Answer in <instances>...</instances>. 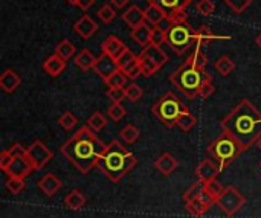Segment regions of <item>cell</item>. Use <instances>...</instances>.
I'll return each mask as SVG.
<instances>
[{
  "label": "cell",
  "instance_id": "44",
  "mask_svg": "<svg viewBox=\"0 0 261 218\" xmlns=\"http://www.w3.org/2000/svg\"><path fill=\"white\" fill-rule=\"evenodd\" d=\"M58 122H60V125L64 128V130H72L76 124H78V118L72 113V112H64L61 116H60V119H58Z\"/></svg>",
  "mask_w": 261,
  "mask_h": 218
},
{
  "label": "cell",
  "instance_id": "57",
  "mask_svg": "<svg viewBox=\"0 0 261 218\" xmlns=\"http://www.w3.org/2000/svg\"><path fill=\"white\" fill-rule=\"evenodd\" d=\"M260 171H261V164H260Z\"/></svg>",
  "mask_w": 261,
  "mask_h": 218
},
{
  "label": "cell",
  "instance_id": "39",
  "mask_svg": "<svg viewBox=\"0 0 261 218\" xmlns=\"http://www.w3.org/2000/svg\"><path fill=\"white\" fill-rule=\"evenodd\" d=\"M164 43H167V29H162L161 26H153L151 37H150V44L162 46Z\"/></svg>",
  "mask_w": 261,
  "mask_h": 218
},
{
  "label": "cell",
  "instance_id": "34",
  "mask_svg": "<svg viewBox=\"0 0 261 218\" xmlns=\"http://www.w3.org/2000/svg\"><path fill=\"white\" fill-rule=\"evenodd\" d=\"M119 134H121V138H122L124 142H127V144H135V142L139 139V128L135 127V125H132V124H128V125H125V127L119 131Z\"/></svg>",
  "mask_w": 261,
  "mask_h": 218
},
{
  "label": "cell",
  "instance_id": "11",
  "mask_svg": "<svg viewBox=\"0 0 261 218\" xmlns=\"http://www.w3.org/2000/svg\"><path fill=\"white\" fill-rule=\"evenodd\" d=\"M150 5H156L158 8H161L164 11V14L167 15V21L177 12L185 11L187 6H190L193 3V0H147Z\"/></svg>",
  "mask_w": 261,
  "mask_h": 218
},
{
  "label": "cell",
  "instance_id": "45",
  "mask_svg": "<svg viewBox=\"0 0 261 218\" xmlns=\"http://www.w3.org/2000/svg\"><path fill=\"white\" fill-rule=\"evenodd\" d=\"M196 9L200 15H211L214 11H216V3L213 0H199L197 5H196Z\"/></svg>",
  "mask_w": 261,
  "mask_h": 218
},
{
  "label": "cell",
  "instance_id": "1",
  "mask_svg": "<svg viewBox=\"0 0 261 218\" xmlns=\"http://www.w3.org/2000/svg\"><path fill=\"white\" fill-rule=\"evenodd\" d=\"M222 130L231 134L246 151L261 139V112L248 99L240 101L222 121Z\"/></svg>",
  "mask_w": 261,
  "mask_h": 218
},
{
  "label": "cell",
  "instance_id": "20",
  "mask_svg": "<svg viewBox=\"0 0 261 218\" xmlns=\"http://www.w3.org/2000/svg\"><path fill=\"white\" fill-rule=\"evenodd\" d=\"M21 83V78L17 72H14L12 69H6L2 75H0V87L3 92L6 93H12Z\"/></svg>",
  "mask_w": 261,
  "mask_h": 218
},
{
  "label": "cell",
  "instance_id": "6",
  "mask_svg": "<svg viewBox=\"0 0 261 218\" xmlns=\"http://www.w3.org/2000/svg\"><path fill=\"white\" fill-rule=\"evenodd\" d=\"M187 110L188 108L184 105V102L180 101V98L176 93H173V92H167L164 96H161L154 102V105L151 108V112L156 116V119L159 122H162L164 125L170 127V128L174 127V125H177L179 116L184 112H187Z\"/></svg>",
  "mask_w": 261,
  "mask_h": 218
},
{
  "label": "cell",
  "instance_id": "56",
  "mask_svg": "<svg viewBox=\"0 0 261 218\" xmlns=\"http://www.w3.org/2000/svg\"><path fill=\"white\" fill-rule=\"evenodd\" d=\"M258 147H260V148H261V139H260V142H258Z\"/></svg>",
  "mask_w": 261,
  "mask_h": 218
},
{
  "label": "cell",
  "instance_id": "13",
  "mask_svg": "<svg viewBox=\"0 0 261 218\" xmlns=\"http://www.w3.org/2000/svg\"><path fill=\"white\" fill-rule=\"evenodd\" d=\"M222 171H223V170H222L214 160L205 159V160H202V162L199 164V167H197V170H196V174H197V179H199L200 182L206 183V182L216 179Z\"/></svg>",
  "mask_w": 261,
  "mask_h": 218
},
{
  "label": "cell",
  "instance_id": "31",
  "mask_svg": "<svg viewBox=\"0 0 261 218\" xmlns=\"http://www.w3.org/2000/svg\"><path fill=\"white\" fill-rule=\"evenodd\" d=\"M106 125H107V119H106V116H104L102 113H99V112H95V113L87 119V127H89L92 131H95V133H99Z\"/></svg>",
  "mask_w": 261,
  "mask_h": 218
},
{
  "label": "cell",
  "instance_id": "18",
  "mask_svg": "<svg viewBox=\"0 0 261 218\" xmlns=\"http://www.w3.org/2000/svg\"><path fill=\"white\" fill-rule=\"evenodd\" d=\"M38 188H40V191H41L44 196L52 197V196H54V194L61 188V180H60L55 174L47 173V174H44V176L40 179V182H38Z\"/></svg>",
  "mask_w": 261,
  "mask_h": 218
},
{
  "label": "cell",
  "instance_id": "16",
  "mask_svg": "<svg viewBox=\"0 0 261 218\" xmlns=\"http://www.w3.org/2000/svg\"><path fill=\"white\" fill-rule=\"evenodd\" d=\"M101 49L104 53L113 57L115 60H118L127 49V46L122 43V40H119L118 37L115 35H109L102 43H101Z\"/></svg>",
  "mask_w": 261,
  "mask_h": 218
},
{
  "label": "cell",
  "instance_id": "19",
  "mask_svg": "<svg viewBox=\"0 0 261 218\" xmlns=\"http://www.w3.org/2000/svg\"><path fill=\"white\" fill-rule=\"evenodd\" d=\"M216 40H231V37H228V35H217V34H214L211 31V28H208L206 24H203V26H200L197 29V43H196V47L210 46Z\"/></svg>",
  "mask_w": 261,
  "mask_h": 218
},
{
  "label": "cell",
  "instance_id": "24",
  "mask_svg": "<svg viewBox=\"0 0 261 218\" xmlns=\"http://www.w3.org/2000/svg\"><path fill=\"white\" fill-rule=\"evenodd\" d=\"M98 57H95L89 49H83L76 57H75V64L81 69V70H89L93 69L96 64Z\"/></svg>",
  "mask_w": 261,
  "mask_h": 218
},
{
  "label": "cell",
  "instance_id": "53",
  "mask_svg": "<svg viewBox=\"0 0 261 218\" xmlns=\"http://www.w3.org/2000/svg\"><path fill=\"white\" fill-rule=\"evenodd\" d=\"M110 3H112V6H113V8H116V9H122V8H125V6L130 3V0H110Z\"/></svg>",
  "mask_w": 261,
  "mask_h": 218
},
{
  "label": "cell",
  "instance_id": "42",
  "mask_svg": "<svg viewBox=\"0 0 261 218\" xmlns=\"http://www.w3.org/2000/svg\"><path fill=\"white\" fill-rule=\"evenodd\" d=\"M223 2H225L226 6H228L229 9H232L236 14H242V12H245V11L252 5L254 0H223Z\"/></svg>",
  "mask_w": 261,
  "mask_h": 218
},
{
  "label": "cell",
  "instance_id": "17",
  "mask_svg": "<svg viewBox=\"0 0 261 218\" xmlns=\"http://www.w3.org/2000/svg\"><path fill=\"white\" fill-rule=\"evenodd\" d=\"M122 20L125 21V24L132 29L138 28L139 24L145 23V9H142L138 5H132L124 14H122Z\"/></svg>",
  "mask_w": 261,
  "mask_h": 218
},
{
  "label": "cell",
  "instance_id": "54",
  "mask_svg": "<svg viewBox=\"0 0 261 218\" xmlns=\"http://www.w3.org/2000/svg\"><path fill=\"white\" fill-rule=\"evenodd\" d=\"M255 43H257V46H258V47L261 49V32H260V35H258V37L255 38Z\"/></svg>",
  "mask_w": 261,
  "mask_h": 218
},
{
  "label": "cell",
  "instance_id": "5",
  "mask_svg": "<svg viewBox=\"0 0 261 218\" xmlns=\"http://www.w3.org/2000/svg\"><path fill=\"white\" fill-rule=\"evenodd\" d=\"M243 151L245 150L237 142V139H234L231 134L225 131L217 139H214L206 148V153L211 157V160H214L222 170L228 168Z\"/></svg>",
  "mask_w": 261,
  "mask_h": 218
},
{
  "label": "cell",
  "instance_id": "46",
  "mask_svg": "<svg viewBox=\"0 0 261 218\" xmlns=\"http://www.w3.org/2000/svg\"><path fill=\"white\" fill-rule=\"evenodd\" d=\"M107 98L113 102H122L127 98L125 87H109L107 90Z\"/></svg>",
  "mask_w": 261,
  "mask_h": 218
},
{
  "label": "cell",
  "instance_id": "55",
  "mask_svg": "<svg viewBox=\"0 0 261 218\" xmlns=\"http://www.w3.org/2000/svg\"><path fill=\"white\" fill-rule=\"evenodd\" d=\"M66 2H67V3H70V5H76V2H78V0H66Z\"/></svg>",
  "mask_w": 261,
  "mask_h": 218
},
{
  "label": "cell",
  "instance_id": "28",
  "mask_svg": "<svg viewBox=\"0 0 261 218\" xmlns=\"http://www.w3.org/2000/svg\"><path fill=\"white\" fill-rule=\"evenodd\" d=\"M75 52H76L75 44H73V43H70L67 38L61 40V41L57 44V47H55V53H58V55H60L61 58H64V60L72 58V57L75 55Z\"/></svg>",
  "mask_w": 261,
  "mask_h": 218
},
{
  "label": "cell",
  "instance_id": "2",
  "mask_svg": "<svg viewBox=\"0 0 261 218\" xmlns=\"http://www.w3.org/2000/svg\"><path fill=\"white\" fill-rule=\"evenodd\" d=\"M106 150L107 145L98 139L95 131L89 127L80 128L63 147H60V153L83 174H87L93 167H96L98 159Z\"/></svg>",
  "mask_w": 261,
  "mask_h": 218
},
{
  "label": "cell",
  "instance_id": "41",
  "mask_svg": "<svg viewBox=\"0 0 261 218\" xmlns=\"http://www.w3.org/2000/svg\"><path fill=\"white\" fill-rule=\"evenodd\" d=\"M98 17H99V20H101L102 23L109 24V23H112V21L116 18V11H115V8L110 6V5H102L101 9L98 11Z\"/></svg>",
  "mask_w": 261,
  "mask_h": 218
},
{
  "label": "cell",
  "instance_id": "4",
  "mask_svg": "<svg viewBox=\"0 0 261 218\" xmlns=\"http://www.w3.org/2000/svg\"><path fill=\"white\" fill-rule=\"evenodd\" d=\"M170 83L188 99H194L199 96L200 87L211 79V75L206 72V69L197 67L191 61L185 60L184 64H180L170 76Z\"/></svg>",
  "mask_w": 261,
  "mask_h": 218
},
{
  "label": "cell",
  "instance_id": "8",
  "mask_svg": "<svg viewBox=\"0 0 261 218\" xmlns=\"http://www.w3.org/2000/svg\"><path fill=\"white\" fill-rule=\"evenodd\" d=\"M216 205L228 215L232 217L236 215L245 205H246V199L242 193H239L234 186H226L225 191L222 193V196L217 199Z\"/></svg>",
  "mask_w": 261,
  "mask_h": 218
},
{
  "label": "cell",
  "instance_id": "21",
  "mask_svg": "<svg viewBox=\"0 0 261 218\" xmlns=\"http://www.w3.org/2000/svg\"><path fill=\"white\" fill-rule=\"evenodd\" d=\"M151 31H153V26H151V24H148V23L145 21V23L139 24L138 28L132 29L130 37H132V40H133V41H136L139 46L145 47V46H148V44H150Z\"/></svg>",
  "mask_w": 261,
  "mask_h": 218
},
{
  "label": "cell",
  "instance_id": "26",
  "mask_svg": "<svg viewBox=\"0 0 261 218\" xmlns=\"http://www.w3.org/2000/svg\"><path fill=\"white\" fill-rule=\"evenodd\" d=\"M84 203H86V197H84V194H83L81 191H78V189L70 191V193L64 197V205H66L69 209H73V211L83 208Z\"/></svg>",
  "mask_w": 261,
  "mask_h": 218
},
{
  "label": "cell",
  "instance_id": "15",
  "mask_svg": "<svg viewBox=\"0 0 261 218\" xmlns=\"http://www.w3.org/2000/svg\"><path fill=\"white\" fill-rule=\"evenodd\" d=\"M66 64H67V60L61 58L58 53H54V55L47 57L46 61L43 63V70H44L49 76L57 78V76H60V75L64 72Z\"/></svg>",
  "mask_w": 261,
  "mask_h": 218
},
{
  "label": "cell",
  "instance_id": "14",
  "mask_svg": "<svg viewBox=\"0 0 261 218\" xmlns=\"http://www.w3.org/2000/svg\"><path fill=\"white\" fill-rule=\"evenodd\" d=\"M73 31L83 38V40H89L96 31H98V24L96 21L89 15V14H84L78 18V21L73 24Z\"/></svg>",
  "mask_w": 261,
  "mask_h": 218
},
{
  "label": "cell",
  "instance_id": "23",
  "mask_svg": "<svg viewBox=\"0 0 261 218\" xmlns=\"http://www.w3.org/2000/svg\"><path fill=\"white\" fill-rule=\"evenodd\" d=\"M141 55H145L148 58H151L159 67L165 66L167 61H168V55L161 49V46H154V44H148L142 49Z\"/></svg>",
  "mask_w": 261,
  "mask_h": 218
},
{
  "label": "cell",
  "instance_id": "50",
  "mask_svg": "<svg viewBox=\"0 0 261 218\" xmlns=\"http://www.w3.org/2000/svg\"><path fill=\"white\" fill-rule=\"evenodd\" d=\"M135 58H136V55H135V53H133V52H132L128 47H127V49H125V52H124V53H122V55H121L118 60H116V61H118V66H119V69L125 67V66H127L130 61H133Z\"/></svg>",
  "mask_w": 261,
  "mask_h": 218
},
{
  "label": "cell",
  "instance_id": "25",
  "mask_svg": "<svg viewBox=\"0 0 261 218\" xmlns=\"http://www.w3.org/2000/svg\"><path fill=\"white\" fill-rule=\"evenodd\" d=\"M164 20H167V15L164 14V11L161 8H158L156 5H150L145 8V21L151 26H159Z\"/></svg>",
  "mask_w": 261,
  "mask_h": 218
},
{
  "label": "cell",
  "instance_id": "36",
  "mask_svg": "<svg viewBox=\"0 0 261 218\" xmlns=\"http://www.w3.org/2000/svg\"><path fill=\"white\" fill-rule=\"evenodd\" d=\"M216 202H217V199L222 196V193L225 191V188L222 186V183L217 180V179H213V180H210V182H206L205 183V188H203Z\"/></svg>",
  "mask_w": 261,
  "mask_h": 218
},
{
  "label": "cell",
  "instance_id": "7",
  "mask_svg": "<svg viewBox=\"0 0 261 218\" xmlns=\"http://www.w3.org/2000/svg\"><path fill=\"white\" fill-rule=\"evenodd\" d=\"M197 31L188 23H170L167 28V44L177 53L184 55L188 49L196 47Z\"/></svg>",
  "mask_w": 261,
  "mask_h": 218
},
{
  "label": "cell",
  "instance_id": "12",
  "mask_svg": "<svg viewBox=\"0 0 261 218\" xmlns=\"http://www.w3.org/2000/svg\"><path fill=\"white\" fill-rule=\"evenodd\" d=\"M34 170H35L34 165L31 164V160L28 157H14L12 164L5 170V173L8 174V177L26 179Z\"/></svg>",
  "mask_w": 261,
  "mask_h": 218
},
{
  "label": "cell",
  "instance_id": "10",
  "mask_svg": "<svg viewBox=\"0 0 261 218\" xmlns=\"http://www.w3.org/2000/svg\"><path fill=\"white\" fill-rule=\"evenodd\" d=\"M93 70H95V73H98V75L104 79V83H106L115 72L119 70V66H118V61H116L113 57H110V55H107V53L102 52V53L98 57Z\"/></svg>",
  "mask_w": 261,
  "mask_h": 218
},
{
  "label": "cell",
  "instance_id": "32",
  "mask_svg": "<svg viewBox=\"0 0 261 218\" xmlns=\"http://www.w3.org/2000/svg\"><path fill=\"white\" fill-rule=\"evenodd\" d=\"M121 70L127 75L128 79H135V78H138L139 75H142V67H141V60H139V57H136L133 61H130V63H128L125 67H122Z\"/></svg>",
  "mask_w": 261,
  "mask_h": 218
},
{
  "label": "cell",
  "instance_id": "48",
  "mask_svg": "<svg viewBox=\"0 0 261 218\" xmlns=\"http://www.w3.org/2000/svg\"><path fill=\"white\" fill-rule=\"evenodd\" d=\"M216 92V87H214V84H213V79H208L202 87H200V90H199V96L202 98V99H208V98H211L213 96V93Z\"/></svg>",
  "mask_w": 261,
  "mask_h": 218
},
{
  "label": "cell",
  "instance_id": "51",
  "mask_svg": "<svg viewBox=\"0 0 261 218\" xmlns=\"http://www.w3.org/2000/svg\"><path fill=\"white\" fill-rule=\"evenodd\" d=\"M12 160H14V157L9 154L8 150L2 151V154H0V168H2V171H5L12 164Z\"/></svg>",
  "mask_w": 261,
  "mask_h": 218
},
{
  "label": "cell",
  "instance_id": "27",
  "mask_svg": "<svg viewBox=\"0 0 261 218\" xmlns=\"http://www.w3.org/2000/svg\"><path fill=\"white\" fill-rule=\"evenodd\" d=\"M214 67H216V70H217L222 76H229V75L234 72V69H236V63H234L232 58H229L228 55H223V57H220V58L216 61Z\"/></svg>",
  "mask_w": 261,
  "mask_h": 218
},
{
  "label": "cell",
  "instance_id": "33",
  "mask_svg": "<svg viewBox=\"0 0 261 218\" xmlns=\"http://www.w3.org/2000/svg\"><path fill=\"white\" fill-rule=\"evenodd\" d=\"M196 122H197L196 116L187 110V112H184V113L179 116V119H177V127H179L182 131H190V130L196 125Z\"/></svg>",
  "mask_w": 261,
  "mask_h": 218
},
{
  "label": "cell",
  "instance_id": "43",
  "mask_svg": "<svg viewBox=\"0 0 261 218\" xmlns=\"http://www.w3.org/2000/svg\"><path fill=\"white\" fill-rule=\"evenodd\" d=\"M127 75L119 69L118 72H115L107 81H106V84L109 86V87H124V86H127Z\"/></svg>",
  "mask_w": 261,
  "mask_h": 218
},
{
  "label": "cell",
  "instance_id": "47",
  "mask_svg": "<svg viewBox=\"0 0 261 218\" xmlns=\"http://www.w3.org/2000/svg\"><path fill=\"white\" fill-rule=\"evenodd\" d=\"M125 93H127V99L132 102H136L142 98V89H141V86H138L135 83H132L125 87Z\"/></svg>",
  "mask_w": 261,
  "mask_h": 218
},
{
  "label": "cell",
  "instance_id": "40",
  "mask_svg": "<svg viewBox=\"0 0 261 218\" xmlns=\"http://www.w3.org/2000/svg\"><path fill=\"white\" fill-rule=\"evenodd\" d=\"M107 113H109V116H110L112 121L118 122V121H121V119L127 115V110H125V107L122 105V102H113V104L109 107Z\"/></svg>",
  "mask_w": 261,
  "mask_h": 218
},
{
  "label": "cell",
  "instance_id": "52",
  "mask_svg": "<svg viewBox=\"0 0 261 218\" xmlns=\"http://www.w3.org/2000/svg\"><path fill=\"white\" fill-rule=\"evenodd\" d=\"M95 5V0H78L75 6H78L81 11H87L89 8H92Z\"/></svg>",
  "mask_w": 261,
  "mask_h": 218
},
{
  "label": "cell",
  "instance_id": "30",
  "mask_svg": "<svg viewBox=\"0 0 261 218\" xmlns=\"http://www.w3.org/2000/svg\"><path fill=\"white\" fill-rule=\"evenodd\" d=\"M185 208H187V211L193 215V217H202V215H205L211 208H208L200 199H196V200H193V202H188V203H185Z\"/></svg>",
  "mask_w": 261,
  "mask_h": 218
},
{
  "label": "cell",
  "instance_id": "3",
  "mask_svg": "<svg viewBox=\"0 0 261 218\" xmlns=\"http://www.w3.org/2000/svg\"><path fill=\"white\" fill-rule=\"evenodd\" d=\"M136 164L138 159L130 150H127L119 141H112L104 154L98 159L96 167L109 180L116 183L122 180L136 167Z\"/></svg>",
  "mask_w": 261,
  "mask_h": 218
},
{
  "label": "cell",
  "instance_id": "9",
  "mask_svg": "<svg viewBox=\"0 0 261 218\" xmlns=\"http://www.w3.org/2000/svg\"><path fill=\"white\" fill-rule=\"evenodd\" d=\"M28 159L31 160L35 170H41L46 164H49L54 159V153L41 141H34L28 147Z\"/></svg>",
  "mask_w": 261,
  "mask_h": 218
},
{
  "label": "cell",
  "instance_id": "29",
  "mask_svg": "<svg viewBox=\"0 0 261 218\" xmlns=\"http://www.w3.org/2000/svg\"><path fill=\"white\" fill-rule=\"evenodd\" d=\"M139 57V60H141V67H142V76L144 78H150V76H153L161 67L151 60V58H148V57H145V55H138Z\"/></svg>",
  "mask_w": 261,
  "mask_h": 218
},
{
  "label": "cell",
  "instance_id": "37",
  "mask_svg": "<svg viewBox=\"0 0 261 218\" xmlns=\"http://www.w3.org/2000/svg\"><path fill=\"white\" fill-rule=\"evenodd\" d=\"M5 186H6V189L11 194H20L24 189L26 183H24V179H20V177H8Z\"/></svg>",
  "mask_w": 261,
  "mask_h": 218
},
{
  "label": "cell",
  "instance_id": "35",
  "mask_svg": "<svg viewBox=\"0 0 261 218\" xmlns=\"http://www.w3.org/2000/svg\"><path fill=\"white\" fill-rule=\"evenodd\" d=\"M187 60L191 61L193 64H196L197 67H202V69H206V66H208V57L202 52L200 47H193V52Z\"/></svg>",
  "mask_w": 261,
  "mask_h": 218
},
{
  "label": "cell",
  "instance_id": "38",
  "mask_svg": "<svg viewBox=\"0 0 261 218\" xmlns=\"http://www.w3.org/2000/svg\"><path fill=\"white\" fill-rule=\"evenodd\" d=\"M203 186H205V183L200 182V180H199L197 183H194L190 189L185 191V194H184V202L188 203V202H193V200L199 199L200 194L203 193Z\"/></svg>",
  "mask_w": 261,
  "mask_h": 218
},
{
  "label": "cell",
  "instance_id": "22",
  "mask_svg": "<svg viewBox=\"0 0 261 218\" xmlns=\"http://www.w3.org/2000/svg\"><path fill=\"white\" fill-rule=\"evenodd\" d=\"M156 170L161 173V174H164V176H171L174 171H176V168H177V160H176V157L174 156H171L170 153H164L162 156H159V159L156 160Z\"/></svg>",
  "mask_w": 261,
  "mask_h": 218
},
{
  "label": "cell",
  "instance_id": "49",
  "mask_svg": "<svg viewBox=\"0 0 261 218\" xmlns=\"http://www.w3.org/2000/svg\"><path fill=\"white\" fill-rule=\"evenodd\" d=\"M8 151H9V154L12 156V157H28V148H24L21 144H12L9 148H8Z\"/></svg>",
  "mask_w": 261,
  "mask_h": 218
}]
</instances>
